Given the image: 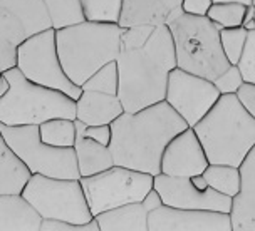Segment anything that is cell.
I'll list each match as a JSON object with an SVG mask.
<instances>
[{
    "label": "cell",
    "mask_w": 255,
    "mask_h": 231,
    "mask_svg": "<svg viewBox=\"0 0 255 231\" xmlns=\"http://www.w3.org/2000/svg\"><path fill=\"white\" fill-rule=\"evenodd\" d=\"M116 62L120 71L118 97L126 112L165 101L168 77L178 67L170 27L166 24L125 27Z\"/></svg>",
    "instance_id": "6da1fadb"
},
{
    "label": "cell",
    "mask_w": 255,
    "mask_h": 231,
    "mask_svg": "<svg viewBox=\"0 0 255 231\" xmlns=\"http://www.w3.org/2000/svg\"><path fill=\"white\" fill-rule=\"evenodd\" d=\"M190 128L166 101L136 112H123L111 122V149L115 164L156 176L161 157L175 136Z\"/></svg>",
    "instance_id": "7a4b0ae2"
},
{
    "label": "cell",
    "mask_w": 255,
    "mask_h": 231,
    "mask_svg": "<svg viewBox=\"0 0 255 231\" xmlns=\"http://www.w3.org/2000/svg\"><path fill=\"white\" fill-rule=\"evenodd\" d=\"M193 129L212 164L240 167L255 146V117L235 94H222Z\"/></svg>",
    "instance_id": "3957f363"
},
{
    "label": "cell",
    "mask_w": 255,
    "mask_h": 231,
    "mask_svg": "<svg viewBox=\"0 0 255 231\" xmlns=\"http://www.w3.org/2000/svg\"><path fill=\"white\" fill-rule=\"evenodd\" d=\"M125 27L118 22L84 20L56 30L61 64L67 77L83 85L96 71L116 61L121 52Z\"/></svg>",
    "instance_id": "277c9868"
},
{
    "label": "cell",
    "mask_w": 255,
    "mask_h": 231,
    "mask_svg": "<svg viewBox=\"0 0 255 231\" xmlns=\"http://www.w3.org/2000/svg\"><path fill=\"white\" fill-rule=\"evenodd\" d=\"M175 44L176 66L191 74L215 80L230 62L220 40V27L207 15H193L178 8L166 20Z\"/></svg>",
    "instance_id": "5b68a950"
},
{
    "label": "cell",
    "mask_w": 255,
    "mask_h": 231,
    "mask_svg": "<svg viewBox=\"0 0 255 231\" xmlns=\"http://www.w3.org/2000/svg\"><path fill=\"white\" fill-rule=\"evenodd\" d=\"M10 80V90L0 97V122L7 126H40L56 117L76 119V101L62 90L35 84L19 67L3 72Z\"/></svg>",
    "instance_id": "8992f818"
},
{
    "label": "cell",
    "mask_w": 255,
    "mask_h": 231,
    "mask_svg": "<svg viewBox=\"0 0 255 231\" xmlns=\"http://www.w3.org/2000/svg\"><path fill=\"white\" fill-rule=\"evenodd\" d=\"M0 133L32 174L81 179L74 148H57L44 143L39 126H7L0 122Z\"/></svg>",
    "instance_id": "52a82bcc"
},
{
    "label": "cell",
    "mask_w": 255,
    "mask_h": 231,
    "mask_svg": "<svg viewBox=\"0 0 255 231\" xmlns=\"http://www.w3.org/2000/svg\"><path fill=\"white\" fill-rule=\"evenodd\" d=\"M22 196L37 210L42 220H62L72 225H84L94 218L81 179L32 174Z\"/></svg>",
    "instance_id": "ba28073f"
},
{
    "label": "cell",
    "mask_w": 255,
    "mask_h": 231,
    "mask_svg": "<svg viewBox=\"0 0 255 231\" xmlns=\"http://www.w3.org/2000/svg\"><path fill=\"white\" fill-rule=\"evenodd\" d=\"M93 216L128 203L143 201L154 186V176L115 164L106 171L81 178Z\"/></svg>",
    "instance_id": "9c48e42d"
},
{
    "label": "cell",
    "mask_w": 255,
    "mask_h": 231,
    "mask_svg": "<svg viewBox=\"0 0 255 231\" xmlns=\"http://www.w3.org/2000/svg\"><path fill=\"white\" fill-rule=\"evenodd\" d=\"M27 79L45 87L62 90L69 97L79 99L83 87L67 77L61 64L56 44V29H47L27 37L17 49V66Z\"/></svg>",
    "instance_id": "30bf717a"
},
{
    "label": "cell",
    "mask_w": 255,
    "mask_h": 231,
    "mask_svg": "<svg viewBox=\"0 0 255 231\" xmlns=\"http://www.w3.org/2000/svg\"><path fill=\"white\" fill-rule=\"evenodd\" d=\"M220 96V90L213 80L191 74L180 67L170 72L165 101L183 117L190 128L198 124L208 114Z\"/></svg>",
    "instance_id": "8fae6325"
},
{
    "label": "cell",
    "mask_w": 255,
    "mask_h": 231,
    "mask_svg": "<svg viewBox=\"0 0 255 231\" xmlns=\"http://www.w3.org/2000/svg\"><path fill=\"white\" fill-rule=\"evenodd\" d=\"M154 188L161 194L163 203L166 206L230 213L234 205V198L212 188L200 189L195 186L191 178H178V176L159 173L154 176Z\"/></svg>",
    "instance_id": "7c38bea8"
},
{
    "label": "cell",
    "mask_w": 255,
    "mask_h": 231,
    "mask_svg": "<svg viewBox=\"0 0 255 231\" xmlns=\"http://www.w3.org/2000/svg\"><path fill=\"white\" fill-rule=\"evenodd\" d=\"M148 231H232L230 213L163 205L149 213Z\"/></svg>",
    "instance_id": "4fadbf2b"
},
{
    "label": "cell",
    "mask_w": 255,
    "mask_h": 231,
    "mask_svg": "<svg viewBox=\"0 0 255 231\" xmlns=\"http://www.w3.org/2000/svg\"><path fill=\"white\" fill-rule=\"evenodd\" d=\"M207 153L193 128H186L171 139L161 157V173L178 178L203 174L208 167Z\"/></svg>",
    "instance_id": "5bb4252c"
},
{
    "label": "cell",
    "mask_w": 255,
    "mask_h": 231,
    "mask_svg": "<svg viewBox=\"0 0 255 231\" xmlns=\"http://www.w3.org/2000/svg\"><path fill=\"white\" fill-rule=\"evenodd\" d=\"M242 186L232 205V231H255V146L240 164Z\"/></svg>",
    "instance_id": "9a60e30c"
},
{
    "label": "cell",
    "mask_w": 255,
    "mask_h": 231,
    "mask_svg": "<svg viewBox=\"0 0 255 231\" xmlns=\"http://www.w3.org/2000/svg\"><path fill=\"white\" fill-rule=\"evenodd\" d=\"M123 112L125 107L116 94L83 89V94L76 99V119L86 126L111 124Z\"/></svg>",
    "instance_id": "2e32d148"
},
{
    "label": "cell",
    "mask_w": 255,
    "mask_h": 231,
    "mask_svg": "<svg viewBox=\"0 0 255 231\" xmlns=\"http://www.w3.org/2000/svg\"><path fill=\"white\" fill-rule=\"evenodd\" d=\"M178 8H181V0H125L120 25L166 24Z\"/></svg>",
    "instance_id": "e0dca14e"
},
{
    "label": "cell",
    "mask_w": 255,
    "mask_h": 231,
    "mask_svg": "<svg viewBox=\"0 0 255 231\" xmlns=\"http://www.w3.org/2000/svg\"><path fill=\"white\" fill-rule=\"evenodd\" d=\"M42 216L22 194H0V231H40Z\"/></svg>",
    "instance_id": "ac0fdd59"
},
{
    "label": "cell",
    "mask_w": 255,
    "mask_h": 231,
    "mask_svg": "<svg viewBox=\"0 0 255 231\" xmlns=\"http://www.w3.org/2000/svg\"><path fill=\"white\" fill-rule=\"evenodd\" d=\"M76 129H77V138L74 143V151H76L77 167H79L81 178L94 176L115 166V159H113L109 146L94 141L93 138L86 136L77 126Z\"/></svg>",
    "instance_id": "d6986e66"
},
{
    "label": "cell",
    "mask_w": 255,
    "mask_h": 231,
    "mask_svg": "<svg viewBox=\"0 0 255 231\" xmlns=\"http://www.w3.org/2000/svg\"><path fill=\"white\" fill-rule=\"evenodd\" d=\"M149 211L141 201L113 208L94 216L101 231H148Z\"/></svg>",
    "instance_id": "ffe728a7"
},
{
    "label": "cell",
    "mask_w": 255,
    "mask_h": 231,
    "mask_svg": "<svg viewBox=\"0 0 255 231\" xmlns=\"http://www.w3.org/2000/svg\"><path fill=\"white\" fill-rule=\"evenodd\" d=\"M32 173L0 133V194H22Z\"/></svg>",
    "instance_id": "44dd1931"
},
{
    "label": "cell",
    "mask_w": 255,
    "mask_h": 231,
    "mask_svg": "<svg viewBox=\"0 0 255 231\" xmlns=\"http://www.w3.org/2000/svg\"><path fill=\"white\" fill-rule=\"evenodd\" d=\"M27 39L22 22L0 7V72L17 66V49Z\"/></svg>",
    "instance_id": "7402d4cb"
},
{
    "label": "cell",
    "mask_w": 255,
    "mask_h": 231,
    "mask_svg": "<svg viewBox=\"0 0 255 231\" xmlns=\"http://www.w3.org/2000/svg\"><path fill=\"white\" fill-rule=\"evenodd\" d=\"M0 7L12 12L22 22L27 37L52 27L44 0H0Z\"/></svg>",
    "instance_id": "603a6c76"
},
{
    "label": "cell",
    "mask_w": 255,
    "mask_h": 231,
    "mask_svg": "<svg viewBox=\"0 0 255 231\" xmlns=\"http://www.w3.org/2000/svg\"><path fill=\"white\" fill-rule=\"evenodd\" d=\"M203 178L207 179L208 186L215 191L227 194L230 198H235L240 193L242 186V174L240 167L230 164H208L203 171Z\"/></svg>",
    "instance_id": "cb8c5ba5"
},
{
    "label": "cell",
    "mask_w": 255,
    "mask_h": 231,
    "mask_svg": "<svg viewBox=\"0 0 255 231\" xmlns=\"http://www.w3.org/2000/svg\"><path fill=\"white\" fill-rule=\"evenodd\" d=\"M40 139L47 144L57 148H74L77 129L76 119H66V117H56L49 119L39 126Z\"/></svg>",
    "instance_id": "d4e9b609"
},
{
    "label": "cell",
    "mask_w": 255,
    "mask_h": 231,
    "mask_svg": "<svg viewBox=\"0 0 255 231\" xmlns=\"http://www.w3.org/2000/svg\"><path fill=\"white\" fill-rule=\"evenodd\" d=\"M44 3L51 17L52 29L56 30L86 20L81 0H44Z\"/></svg>",
    "instance_id": "484cf974"
},
{
    "label": "cell",
    "mask_w": 255,
    "mask_h": 231,
    "mask_svg": "<svg viewBox=\"0 0 255 231\" xmlns=\"http://www.w3.org/2000/svg\"><path fill=\"white\" fill-rule=\"evenodd\" d=\"M247 5L240 2H213L208 8L207 17L213 20L220 29L244 25Z\"/></svg>",
    "instance_id": "4316f807"
},
{
    "label": "cell",
    "mask_w": 255,
    "mask_h": 231,
    "mask_svg": "<svg viewBox=\"0 0 255 231\" xmlns=\"http://www.w3.org/2000/svg\"><path fill=\"white\" fill-rule=\"evenodd\" d=\"M88 90H98V92L116 94L120 90V71H118V62L111 61L106 66H103L99 71H96L86 82L81 85Z\"/></svg>",
    "instance_id": "83f0119b"
},
{
    "label": "cell",
    "mask_w": 255,
    "mask_h": 231,
    "mask_svg": "<svg viewBox=\"0 0 255 231\" xmlns=\"http://www.w3.org/2000/svg\"><path fill=\"white\" fill-rule=\"evenodd\" d=\"M86 20L118 22L120 24L125 0H81Z\"/></svg>",
    "instance_id": "f1b7e54d"
},
{
    "label": "cell",
    "mask_w": 255,
    "mask_h": 231,
    "mask_svg": "<svg viewBox=\"0 0 255 231\" xmlns=\"http://www.w3.org/2000/svg\"><path fill=\"white\" fill-rule=\"evenodd\" d=\"M249 30L244 25L230 27V29H220V40L230 64H239L242 59L245 44H247Z\"/></svg>",
    "instance_id": "f546056e"
},
{
    "label": "cell",
    "mask_w": 255,
    "mask_h": 231,
    "mask_svg": "<svg viewBox=\"0 0 255 231\" xmlns=\"http://www.w3.org/2000/svg\"><path fill=\"white\" fill-rule=\"evenodd\" d=\"M244 82H245L244 74L237 64H230L229 69H225L213 80V84L217 85L220 94H235Z\"/></svg>",
    "instance_id": "4dcf8cb0"
},
{
    "label": "cell",
    "mask_w": 255,
    "mask_h": 231,
    "mask_svg": "<svg viewBox=\"0 0 255 231\" xmlns=\"http://www.w3.org/2000/svg\"><path fill=\"white\" fill-rule=\"evenodd\" d=\"M237 66L242 71L244 79L247 82L255 84V30H249V37H247V44H245L242 59H240V62Z\"/></svg>",
    "instance_id": "1f68e13d"
},
{
    "label": "cell",
    "mask_w": 255,
    "mask_h": 231,
    "mask_svg": "<svg viewBox=\"0 0 255 231\" xmlns=\"http://www.w3.org/2000/svg\"><path fill=\"white\" fill-rule=\"evenodd\" d=\"M76 126L79 128L86 136L93 138L94 141L101 143V144H106L109 146L111 143V136H113V131H111V124H101V126H86L83 124L81 121L76 119Z\"/></svg>",
    "instance_id": "d6a6232c"
},
{
    "label": "cell",
    "mask_w": 255,
    "mask_h": 231,
    "mask_svg": "<svg viewBox=\"0 0 255 231\" xmlns=\"http://www.w3.org/2000/svg\"><path fill=\"white\" fill-rule=\"evenodd\" d=\"M235 96L245 109L255 117V84L245 80V82L240 85V89L235 92Z\"/></svg>",
    "instance_id": "836d02e7"
},
{
    "label": "cell",
    "mask_w": 255,
    "mask_h": 231,
    "mask_svg": "<svg viewBox=\"0 0 255 231\" xmlns=\"http://www.w3.org/2000/svg\"><path fill=\"white\" fill-rule=\"evenodd\" d=\"M213 0H181V8L186 13L193 15H207Z\"/></svg>",
    "instance_id": "e575fe53"
},
{
    "label": "cell",
    "mask_w": 255,
    "mask_h": 231,
    "mask_svg": "<svg viewBox=\"0 0 255 231\" xmlns=\"http://www.w3.org/2000/svg\"><path fill=\"white\" fill-rule=\"evenodd\" d=\"M143 206L146 208V210L151 213V211H154V210H158V208H161L165 203H163V198H161V194L158 193V189L153 186V189H149L148 191V194L146 196L143 198Z\"/></svg>",
    "instance_id": "d590c367"
},
{
    "label": "cell",
    "mask_w": 255,
    "mask_h": 231,
    "mask_svg": "<svg viewBox=\"0 0 255 231\" xmlns=\"http://www.w3.org/2000/svg\"><path fill=\"white\" fill-rule=\"evenodd\" d=\"M10 90V80H8V77L3 74H0V97H3L5 94Z\"/></svg>",
    "instance_id": "8d00e7d4"
},
{
    "label": "cell",
    "mask_w": 255,
    "mask_h": 231,
    "mask_svg": "<svg viewBox=\"0 0 255 231\" xmlns=\"http://www.w3.org/2000/svg\"><path fill=\"white\" fill-rule=\"evenodd\" d=\"M213 2H240L245 5H252V0H213Z\"/></svg>",
    "instance_id": "74e56055"
},
{
    "label": "cell",
    "mask_w": 255,
    "mask_h": 231,
    "mask_svg": "<svg viewBox=\"0 0 255 231\" xmlns=\"http://www.w3.org/2000/svg\"><path fill=\"white\" fill-rule=\"evenodd\" d=\"M252 5H255V0H252Z\"/></svg>",
    "instance_id": "f35d334b"
},
{
    "label": "cell",
    "mask_w": 255,
    "mask_h": 231,
    "mask_svg": "<svg viewBox=\"0 0 255 231\" xmlns=\"http://www.w3.org/2000/svg\"><path fill=\"white\" fill-rule=\"evenodd\" d=\"M254 20H255V15H254Z\"/></svg>",
    "instance_id": "ab89813d"
},
{
    "label": "cell",
    "mask_w": 255,
    "mask_h": 231,
    "mask_svg": "<svg viewBox=\"0 0 255 231\" xmlns=\"http://www.w3.org/2000/svg\"><path fill=\"white\" fill-rule=\"evenodd\" d=\"M0 74H2V72H0Z\"/></svg>",
    "instance_id": "60d3db41"
}]
</instances>
